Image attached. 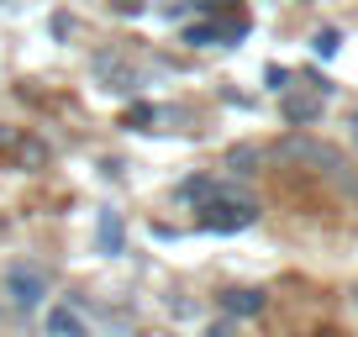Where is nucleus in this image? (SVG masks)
<instances>
[{
  "label": "nucleus",
  "mask_w": 358,
  "mask_h": 337,
  "mask_svg": "<svg viewBox=\"0 0 358 337\" xmlns=\"http://www.w3.org/2000/svg\"><path fill=\"white\" fill-rule=\"evenodd\" d=\"M43 327H48V337H90V327H85V316L74 311V306H48V316H43Z\"/></svg>",
  "instance_id": "8"
},
{
  "label": "nucleus",
  "mask_w": 358,
  "mask_h": 337,
  "mask_svg": "<svg viewBox=\"0 0 358 337\" xmlns=\"http://www.w3.org/2000/svg\"><path fill=\"white\" fill-rule=\"evenodd\" d=\"M216 190H222V180H216V174H190V180H179L174 185V201H185V206H211L216 201Z\"/></svg>",
  "instance_id": "7"
},
{
  "label": "nucleus",
  "mask_w": 358,
  "mask_h": 337,
  "mask_svg": "<svg viewBox=\"0 0 358 337\" xmlns=\"http://www.w3.org/2000/svg\"><path fill=\"white\" fill-rule=\"evenodd\" d=\"M90 69H95V79H101L111 95H137L143 90V74L132 69V58H127L122 48H101V53L90 58Z\"/></svg>",
  "instance_id": "4"
},
{
  "label": "nucleus",
  "mask_w": 358,
  "mask_h": 337,
  "mask_svg": "<svg viewBox=\"0 0 358 337\" xmlns=\"http://www.w3.org/2000/svg\"><path fill=\"white\" fill-rule=\"evenodd\" d=\"M201 11H222V6H232V0H195Z\"/></svg>",
  "instance_id": "19"
},
{
  "label": "nucleus",
  "mask_w": 358,
  "mask_h": 337,
  "mask_svg": "<svg viewBox=\"0 0 358 337\" xmlns=\"http://www.w3.org/2000/svg\"><path fill=\"white\" fill-rule=\"evenodd\" d=\"M353 295H358V290H353Z\"/></svg>",
  "instance_id": "21"
},
{
  "label": "nucleus",
  "mask_w": 358,
  "mask_h": 337,
  "mask_svg": "<svg viewBox=\"0 0 358 337\" xmlns=\"http://www.w3.org/2000/svg\"><path fill=\"white\" fill-rule=\"evenodd\" d=\"M264 306H268V295H264V290H227V295H222L227 322H232V316H258Z\"/></svg>",
  "instance_id": "9"
},
{
  "label": "nucleus",
  "mask_w": 358,
  "mask_h": 337,
  "mask_svg": "<svg viewBox=\"0 0 358 337\" xmlns=\"http://www.w3.org/2000/svg\"><path fill=\"white\" fill-rule=\"evenodd\" d=\"M116 11H122V16H137V11H143V0H116Z\"/></svg>",
  "instance_id": "18"
},
{
  "label": "nucleus",
  "mask_w": 358,
  "mask_h": 337,
  "mask_svg": "<svg viewBox=\"0 0 358 337\" xmlns=\"http://www.w3.org/2000/svg\"><path fill=\"white\" fill-rule=\"evenodd\" d=\"M268 158V148H258V143H237V148H227V168H232V174H258V164H264Z\"/></svg>",
  "instance_id": "10"
},
{
  "label": "nucleus",
  "mask_w": 358,
  "mask_h": 337,
  "mask_svg": "<svg viewBox=\"0 0 358 337\" xmlns=\"http://www.w3.org/2000/svg\"><path fill=\"white\" fill-rule=\"evenodd\" d=\"M206 337H232V322H211V327H206Z\"/></svg>",
  "instance_id": "17"
},
{
  "label": "nucleus",
  "mask_w": 358,
  "mask_h": 337,
  "mask_svg": "<svg viewBox=\"0 0 358 337\" xmlns=\"http://www.w3.org/2000/svg\"><path fill=\"white\" fill-rule=\"evenodd\" d=\"M311 48H316V58H337V48H343V32H337V27H322Z\"/></svg>",
  "instance_id": "12"
},
{
  "label": "nucleus",
  "mask_w": 358,
  "mask_h": 337,
  "mask_svg": "<svg viewBox=\"0 0 358 337\" xmlns=\"http://www.w3.org/2000/svg\"><path fill=\"white\" fill-rule=\"evenodd\" d=\"M16 164L22 168H48V143H37V137H16Z\"/></svg>",
  "instance_id": "11"
},
{
  "label": "nucleus",
  "mask_w": 358,
  "mask_h": 337,
  "mask_svg": "<svg viewBox=\"0 0 358 337\" xmlns=\"http://www.w3.org/2000/svg\"><path fill=\"white\" fill-rule=\"evenodd\" d=\"M264 85L285 95V90H290V69H285V64H268V69H264Z\"/></svg>",
  "instance_id": "15"
},
{
  "label": "nucleus",
  "mask_w": 358,
  "mask_h": 337,
  "mask_svg": "<svg viewBox=\"0 0 358 337\" xmlns=\"http://www.w3.org/2000/svg\"><path fill=\"white\" fill-rule=\"evenodd\" d=\"M322 95L316 90H285V101H280V116L290 127H306V122H316V116H322Z\"/></svg>",
  "instance_id": "5"
},
{
  "label": "nucleus",
  "mask_w": 358,
  "mask_h": 337,
  "mask_svg": "<svg viewBox=\"0 0 358 337\" xmlns=\"http://www.w3.org/2000/svg\"><path fill=\"white\" fill-rule=\"evenodd\" d=\"M95 243H101L106 259H116L127 248V232H122V211H111V206H101V216H95Z\"/></svg>",
  "instance_id": "6"
},
{
  "label": "nucleus",
  "mask_w": 358,
  "mask_h": 337,
  "mask_svg": "<svg viewBox=\"0 0 358 337\" xmlns=\"http://www.w3.org/2000/svg\"><path fill=\"white\" fill-rule=\"evenodd\" d=\"M48 290H53V280H48V269H43V264H32V259L11 264L6 280H0V295L11 301V311H37V306L48 301Z\"/></svg>",
  "instance_id": "3"
},
{
  "label": "nucleus",
  "mask_w": 358,
  "mask_h": 337,
  "mask_svg": "<svg viewBox=\"0 0 358 337\" xmlns=\"http://www.w3.org/2000/svg\"><path fill=\"white\" fill-rule=\"evenodd\" d=\"M243 37H248V22H243V16H232L227 27H216V43H222V48H237Z\"/></svg>",
  "instance_id": "14"
},
{
  "label": "nucleus",
  "mask_w": 358,
  "mask_h": 337,
  "mask_svg": "<svg viewBox=\"0 0 358 337\" xmlns=\"http://www.w3.org/2000/svg\"><path fill=\"white\" fill-rule=\"evenodd\" d=\"M16 137H22L16 127H0V153H6V148H16Z\"/></svg>",
  "instance_id": "16"
},
{
  "label": "nucleus",
  "mask_w": 358,
  "mask_h": 337,
  "mask_svg": "<svg viewBox=\"0 0 358 337\" xmlns=\"http://www.w3.org/2000/svg\"><path fill=\"white\" fill-rule=\"evenodd\" d=\"M258 201L253 195H243V190H232V185H222L216 190V201L201 211V232H216V237H227V232H248V227H258Z\"/></svg>",
  "instance_id": "2"
},
{
  "label": "nucleus",
  "mask_w": 358,
  "mask_h": 337,
  "mask_svg": "<svg viewBox=\"0 0 358 337\" xmlns=\"http://www.w3.org/2000/svg\"><path fill=\"white\" fill-rule=\"evenodd\" d=\"M268 158H285V164H306V168H316V174H327V180H343L348 190L358 195V180L348 174V158L337 153V148H327V143H316V137H280V143L268 148Z\"/></svg>",
  "instance_id": "1"
},
{
  "label": "nucleus",
  "mask_w": 358,
  "mask_h": 337,
  "mask_svg": "<svg viewBox=\"0 0 358 337\" xmlns=\"http://www.w3.org/2000/svg\"><path fill=\"white\" fill-rule=\"evenodd\" d=\"M185 43L190 48H211L216 43V22H190L185 27Z\"/></svg>",
  "instance_id": "13"
},
{
  "label": "nucleus",
  "mask_w": 358,
  "mask_h": 337,
  "mask_svg": "<svg viewBox=\"0 0 358 337\" xmlns=\"http://www.w3.org/2000/svg\"><path fill=\"white\" fill-rule=\"evenodd\" d=\"M348 137H353V143H358V111L348 116Z\"/></svg>",
  "instance_id": "20"
}]
</instances>
